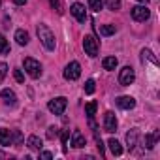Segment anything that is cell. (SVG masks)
I'll return each mask as SVG.
<instances>
[{"label":"cell","mask_w":160,"mask_h":160,"mask_svg":"<svg viewBox=\"0 0 160 160\" xmlns=\"http://www.w3.org/2000/svg\"><path fill=\"white\" fill-rule=\"evenodd\" d=\"M15 40H17L19 45H27V43H28V32L23 30V28H19V30L15 32Z\"/></svg>","instance_id":"17"},{"label":"cell","mask_w":160,"mask_h":160,"mask_svg":"<svg viewBox=\"0 0 160 160\" xmlns=\"http://www.w3.org/2000/svg\"><path fill=\"white\" fill-rule=\"evenodd\" d=\"M57 134H58V130H57L55 126H49V130H47V138H49V139H53Z\"/></svg>","instance_id":"32"},{"label":"cell","mask_w":160,"mask_h":160,"mask_svg":"<svg viewBox=\"0 0 160 160\" xmlns=\"http://www.w3.org/2000/svg\"><path fill=\"white\" fill-rule=\"evenodd\" d=\"M6 73H8V64L6 62H0V81L6 77Z\"/></svg>","instance_id":"29"},{"label":"cell","mask_w":160,"mask_h":160,"mask_svg":"<svg viewBox=\"0 0 160 160\" xmlns=\"http://www.w3.org/2000/svg\"><path fill=\"white\" fill-rule=\"evenodd\" d=\"M40 156H42V158H53V154H51L49 151H43V152H42Z\"/></svg>","instance_id":"33"},{"label":"cell","mask_w":160,"mask_h":160,"mask_svg":"<svg viewBox=\"0 0 160 160\" xmlns=\"http://www.w3.org/2000/svg\"><path fill=\"white\" fill-rule=\"evenodd\" d=\"M49 4H51V8H53V10H57L58 13L62 12V10H60V0H49Z\"/></svg>","instance_id":"31"},{"label":"cell","mask_w":160,"mask_h":160,"mask_svg":"<svg viewBox=\"0 0 160 160\" xmlns=\"http://www.w3.org/2000/svg\"><path fill=\"white\" fill-rule=\"evenodd\" d=\"M13 4H17V6H25V4H27V0H13Z\"/></svg>","instance_id":"34"},{"label":"cell","mask_w":160,"mask_h":160,"mask_svg":"<svg viewBox=\"0 0 160 160\" xmlns=\"http://www.w3.org/2000/svg\"><path fill=\"white\" fill-rule=\"evenodd\" d=\"M72 145H73L75 149L85 147V138H83V134L79 132V130H73V132H72Z\"/></svg>","instance_id":"11"},{"label":"cell","mask_w":160,"mask_h":160,"mask_svg":"<svg viewBox=\"0 0 160 160\" xmlns=\"http://www.w3.org/2000/svg\"><path fill=\"white\" fill-rule=\"evenodd\" d=\"M70 12H72V15H73L79 23H85V19H87V12H85V6H83V4L73 2L72 8H70Z\"/></svg>","instance_id":"9"},{"label":"cell","mask_w":160,"mask_h":160,"mask_svg":"<svg viewBox=\"0 0 160 160\" xmlns=\"http://www.w3.org/2000/svg\"><path fill=\"white\" fill-rule=\"evenodd\" d=\"M96 108H98V104H96L94 100H91V102L85 106V113L89 115V119H92V117H94V113H96Z\"/></svg>","instance_id":"21"},{"label":"cell","mask_w":160,"mask_h":160,"mask_svg":"<svg viewBox=\"0 0 160 160\" xmlns=\"http://www.w3.org/2000/svg\"><path fill=\"white\" fill-rule=\"evenodd\" d=\"M106 6H108V10L115 12V10L121 8V0H106Z\"/></svg>","instance_id":"25"},{"label":"cell","mask_w":160,"mask_h":160,"mask_svg":"<svg viewBox=\"0 0 160 160\" xmlns=\"http://www.w3.org/2000/svg\"><path fill=\"white\" fill-rule=\"evenodd\" d=\"M117 64H119V60H117L115 57H106V58L102 60V66H104L106 70H115Z\"/></svg>","instance_id":"18"},{"label":"cell","mask_w":160,"mask_h":160,"mask_svg":"<svg viewBox=\"0 0 160 160\" xmlns=\"http://www.w3.org/2000/svg\"><path fill=\"white\" fill-rule=\"evenodd\" d=\"M130 13H132L134 21H138V23H145V21L151 17V12L147 10L145 4H141V6H134V8L130 10Z\"/></svg>","instance_id":"5"},{"label":"cell","mask_w":160,"mask_h":160,"mask_svg":"<svg viewBox=\"0 0 160 160\" xmlns=\"http://www.w3.org/2000/svg\"><path fill=\"white\" fill-rule=\"evenodd\" d=\"M141 58H143V60H145V58H149V60H151L152 64H158L156 57H154V55H152V53H151L149 49H143V51H141Z\"/></svg>","instance_id":"23"},{"label":"cell","mask_w":160,"mask_h":160,"mask_svg":"<svg viewBox=\"0 0 160 160\" xmlns=\"http://www.w3.org/2000/svg\"><path fill=\"white\" fill-rule=\"evenodd\" d=\"M23 66H25V70H27V73H28L30 77H40V75H42V64H40L36 58L27 57V58L23 60Z\"/></svg>","instance_id":"2"},{"label":"cell","mask_w":160,"mask_h":160,"mask_svg":"<svg viewBox=\"0 0 160 160\" xmlns=\"http://www.w3.org/2000/svg\"><path fill=\"white\" fill-rule=\"evenodd\" d=\"M68 138H70V130H62L60 139H62V151H64V152L68 151Z\"/></svg>","instance_id":"24"},{"label":"cell","mask_w":160,"mask_h":160,"mask_svg":"<svg viewBox=\"0 0 160 160\" xmlns=\"http://www.w3.org/2000/svg\"><path fill=\"white\" fill-rule=\"evenodd\" d=\"M134 79H136V73H134V68H132V66H124V68L119 72V83H121L122 87L132 85Z\"/></svg>","instance_id":"3"},{"label":"cell","mask_w":160,"mask_h":160,"mask_svg":"<svg viewBox=\"0 0 160 160\" xmlns=\"http://www.w3.org/2000/svg\"><path fill=\"white\" fill-rule=\"evenodd\" d=\"M8 51H10V45H8L6 38L0 34V53H8Z\"/></svg>","instance_id":"27"},{"label":"cell","mask_w":160,"mask_h":160,"mask_svg":"<svg viewBox=\"0 0 160 160\" xmlns=\"http://www.w3.org/2000/svg\"><path fill=\"white\" fill-rule=\"evenodd\" d=\"M96 89V83H94V79H87V83H85V92L87 94H92Z\"/></svg>","instance_id":"26"},{"label":"cell","mask_w":160,"mask_h":160,"mask_svg":"<svg viewBox=\"0 0 160 160\" xmlns=\"http://www.w3.org/2000/svg\"><path fill=\"white\" fill-rule=\"evenodd\" d=\"M117 117H115V113L113 111H108L106 115H104V130L106 132H109V134H113L115 130H117Z\"/></svg>","instance_id":"8"},{"label":"cell","mask_w":160,"mask_h":160,"mask_svg":"<svg viewBox=\"0 0 160 160\" xmlns=\"http://www.w3.org/2000/svg\"><path fill=\"white\" fill-rule=\"evenodd\" d=\"M98 32H100V36H111V34H115V27L113 25H102L98 28Z\"/></svg>","instance_id":"20"},{"label":"cell","mask_w":160,"mask_h":160,"mask_svg":"<svg viewBox=\"0 0 160 160\" xmlns=\"http://www.w3.org/2000/svg\"><path fill=\"white\" fill-rule=\"evenodd\" d=\"M2 100H4V104H8V106H15L17 96H15V92H13V91L4 89V91H2Z\"/></svg>","instance_id":"12"},{"label":"cell","mask_w":160,"mask_h":160,"mask_svg":"<svg viewBox=\"0 0 160 160\" xmlns=\"http://www.w3.org/2000/svg\"><path fill=\"white\" fill-rule=\"evenodd\" d=\"M117 106H119L121 109H132V108L136 106V100H134L132 96H119V98H117Z\"/></svg>","instance_id":"10"},{"label":"cell","mask_w":160,"mask_h":160,"mask_svg":"<svg viewBox=\"0 0 160 160\" xmlns=\"http://www.w3.org/2000/svg\"><path fill=\"white\" fill-rule=\"evenodd\" d=\"M81 75V66H79V62H70L66 68H64V77L68 79V81H75V79Z\"/></svg>","instance_id":"7"},{"label":"cell","mask_w":160,"mask_h":160,"mask_svg":"<svg viewBox=\"0 0 160 160\" xmlns=\"http://www.w3.org/2000/svg\"><path fill=\"white\" fill-rule=\"evenodd\" d=\"M83 49H85V53L89 55V57H96L98 55V40L94 38V36H85L83 38Z\"/></svg>","instance_id":"6"},{"label":"cell","mask_w":160,"mask_h":160,"mask_svg":"<svg viewBox=\"0 0 160 160\" xmlns=\"http://www.w3.org/2000/svg\"><path fill=\"white\" fill-rule=\"evenodd\" d=\"M89 8L92 12H100L104 8V2H102V0H89Z\"/></svg>","instance_id":"22"},{"label":"cell","mask_w":160,"mask_h":160,"mask_svg":"<svg viewBox=\"0 0 160 160\" xmlns=\"http://www.w3.org/2000/svg\"><path fill=\"white\" fill-rule=\"evenodd\" d=\"M108 145H109V151H111L115 156H121V154H122V147H121V143H119L115 138H111V139L108 141Z\"/></svg>","instance_id":"15"},{"label":"cell","mask_w":160,"mask_h":160,"mask_svg":"<svg viewBox=\"0 0 160 160\" xmlns=\"http://www.w3.org/2000/svg\"><path fill=\"white\" fill-rule=\"evenodd\" d=\"M138 136H139L138 128H134V130H130V132L126 134V143H128V149H134V147L138 145Z\"/></svg>","instance_id":"14"},{"label":"cell","mask_w":160,"mask_h":160,"mask_svg":"<svg viewBox=\"0 0 160 160\" xmlns=\"http://www.w3.org/2000/svg\"><path fill=\"white\" fill-rule=\"evenodd\" d=\"M36 32H38L40 42L43 43V47H45L47 51H55V47H57V40H55V34L47 28V25L40 23V25H38V28H36Z\"/></svg>","instance_id":"1"},{"label":"cell","mask_w":160,"mask_h":160,"mask_svg":"<svg viewBox=\"0 0 160 160\" xmlns=\"http://www.w3.org/2000/svg\"><path fill=\"white\" fill-rule=\"evenodd\" d=\"M156 139H158V132H154V134H147V136H145V147H147V149H152L154 143H156Z\"/></svg>","instance_id":"19"},{"label":"cell","mask_w":160,"mask_h":160,"mask_svg":"<svg viewBox=\"0 0 160 160\" xmlns=\"http://www.w3.org/2000/svg\"><path fill=\"white\" fill-rule=\"evenodd\" d=\"M12 132L8 130V128H0V145H4V147H8V145H12Z\"/></svg>","instance_id":"13"},{"label":"cell","mask_w":160,"mask_h":160,"mask_svg":"<svg viewBox=\"0 0 160 160\" xmlns=\"http://www.w3.org/2000/svg\"><path fill=\"white\" fill-rule=\"evenodd\" d=\"M138 2H141V4H147V2H149V0H138Z\"/></svg>","instance_id":"35"},{"label":"cell","mask_w":160,"mask_h":160,"mask_svg":"<svg viewBox=\"0 0 160 160\" xmlns=\"http://www.w3.org/2000/svg\"><path fill=\"white\" fill-rule=\"evenodd\" d=\"M66 106H68V100H66L64 96L53 98V100L47 104L49 111H51V113H55V115H62V113H64V109H66Z\"/></svg>","instance_id":"4"},{"label":"cell","mask_w":160,"mask_h":160,"mask_svg":"<svg viewBox=\"0 0 160 160\" xmlns=\"http://www.w3.org/2000/svg\"><path fill=\"white\" fill-rule=\"evenodd\" d=\"M13 77H15V81H17V83H23V81H25V75H23V72H21V70H17V68L13 70Z\"/></svg>","instance_id":"28"},{"label":"cell","mask_w":160,"mask_h":160,"mask_svg":"<svg viewBox=\"0 0 160 160\" xmlns=\"http://www.w3.org/2000/svg\"><path fill=\"white\" fill-rule=\"evenodd\" d=\"M12 139H15V143L19 145V143L23 141V136H21V132H19V130H15V132L12 134Z\"/></svg>","instance_id":"30"},{"label":"cell","mask_w":160,"mask_h":160,"mask_svg":"<svg viewBox=\"0 0 160 160\" xmlns=\"http://www.w3.org/2000/svg\"><path fill=\"white\" fill-rule=\"evenodd\" d=\"M27 143H28V147H30L32 151H40V149L43 147V141H42V139H40L38 136H30Z\"/></svg>","instance_id":"16"}]
</instances>
